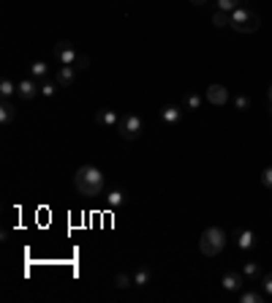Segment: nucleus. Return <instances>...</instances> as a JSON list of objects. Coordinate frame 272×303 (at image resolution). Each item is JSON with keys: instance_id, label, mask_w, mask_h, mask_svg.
I'll return each mask as SVG.
<instances>
[{"instance_id": "nucleus-27", "label": "nucleus", "mask_w": 272, "mask_h": 303, "mask_svg": "<svg viewBox=\"0 0 272 303\" xmlns=\"http://www.w3.org/2000/svg\"><path fill=\"white\" fill-rule=\"evenodd\" d=\"M261 186L264 189H272V167H267V170L261 172Z\"/></svg>"}, {"instance_id": "nucleus-23", "label": "nucleus", "mask_w": 272, "mask_h": 303, "mask_svg": "<svg viewBox=\"0 0 272 303\" xmlns=\"http://www.w3.org/2000/svg\"><path fill=\"white\" fill-rule=\"evenodd\" d=\"M74 66H76V68H82V71H85V68H90V55L79 52V55H76V60H74Z\"/></svg>"}, {"instance_id": "nucleus-19", "label": "nucleus", "mask_w": 272, "mask_h": 303, "mask_svg": "<svg viewBox=\"0 0 272 303\" xmlns=\"http://www.w3.org/2000/svg\"><path fill=\"white\" fill-rule=\"evenodd\" d=\"M212 25H215V28H226V25H229V11H221V9L215 11V14H212Z\"/></svg>"}, {"instance_id": "nucleus-29", "label": "nucleus", "mask_w": 272, "mask_h": 303, "mask_svg": "<svg viewBox=\"0 0 272 303\" xmlns=\"http://www.w3.org/2000/svg\"><path fill=\"white\" fill-rule=\"evenodd\" d=\"M191 3H194V6H204L207 0H191Z\"/></svg>"}, {"instance_id": "nucleus-22", "label": "nucleus", "mask_w": 272, "mask_h": 303, "mask_svg": "<svg viewBox=\"0 0 272 303\" xmlns=\"http://www.w3.org/2000/svg\"><path fill=\"white\" fill-rule=\"evenodd\" d=\"M185 107L188 109H199V107H202V96H199V93H188L185 96Z\"/></svg>"}, {"instance_id": "nucleus-14", "label": "nucleus", "mask_w": 272, "mask_h": 303, "mask_svg": "<svg viewBox=\"0 0 272 303\" xmlns=\"http://www.w3.org/2000/svg\"><path fill=\"white\" fill-rule=\"evenodd\" d=\"M125 202H128L125 191H120V189H112V191H106V205H109V208H123Z\"/></svg>"}, {"instance_id": "nucleus-20", "label": "nucleus", "mask_w": 272, "mask_h": 303, "mask_svg": "<svg viewBox=\"0 0 272 303\" xmlns=\"http://www.w3.org/2000/svg\"><path fill=\"white\" fill-rule=\"evenodd\" d=\"M239 300H242V303H261V300H264V295H259L256 290H248V292L239 295Z\"/></svg>"}, {"instance_id": "nucleus-26", "label": "nucleus", "mask_w": 272, "mask_h": 303, "mask_svg": "<svg viewBox=\"0 0 272 303\" xmlns=\"http://www.w3.org/2000/svg\"><path fill=\"white\" fill-rule=\"evenodd\" d=\"M58 82H41V93L46 96V99H49V96H55V90H58Z\"/></svg>"}, {"instance_id": "nucleus-10", "label": "nucleus", "mask_w": 272, "mask_h": 303, "mask_svg": "<svg viewBox=\"0 0 272 303\" xmlns=\"http://www.w3.org/2000/svg\"><path fill=\"white\" fill-rule=\"evenodd\" d=\"M242 282H245V273H226L221 284H223L226 292H239L242 290Z\"/></svg>"}, {"instance_id": "nucleus-30", "label": "nucleus", "mask_w": 272, "mask_h": 303, "mask_svg": "<svg viewBox=\"0 0 272 303\" xmlns=\"http://www.w3.org/2000/svg\"><path fill=\"white\" fill-rule=\"evenodd\" d=\"M267 101H269V107H272V87L267 90Z\"/></svg>"}, {"instance_id": "nucleus-8", "label": "nucleus", "mask_w": 272, "mask_h": 303, "mask_svg": "<svg viewBox=\"0 0 272 303\" xmlns=\"http://www.w3.org/2000/svg\"><path fill=\"white\" fill-rule=\"evenodd\" d=\"M76 66H60V71H58V79H55V82H58L60 87H71L76 82Z\"/></svg>"}, {"instance_id": "nucleus-24", "label": "nucleus", "mask_w": 272, "mask_h": 303, "mask_svg": "<svg viewBox=\"0 0 272 303\" xmlns=\"http://www.w3.org/2000/svg\"><path fill=\"white\" fill-rule=\"evenodd\" d=\"M237 6H239V0H218V9H221V11H229V14L234 11Z\"/></svg>"}, {"instance_id": "nucleus-12", "label": "nucleus", "mask_w": 272, "mask_h": 303, "mask_svg": "<svg viewBox=\"0 0 272 303\" xmlns=\"http://www.w3.org/2000/svg\"><path fill=\"white\" fill-rule=\"evenodd\" d=\"M180 118H182V109H180L177 104H166V107L161 109V121H164V123H169V126L180 123Z\"/></svg>"}, {"instance_id": "nucleus-11", "label": "nucleus", "mask_w": 272, "mask_h": 303, "mask_svg": "<svg viewBox=\"0 0 272 303\" xmlns=\"http://www.w3.org/2000/svg\"><path fill=\"white\" fill-rule=\"evenodd\" d=\"M95 123H98V126H115V129H117L120 115L115 112V109H98V112H95Z\"/></svg>"}, {"instance_id": "nucleus-5", "label": "nucleus", "mask_w": 272, "mask_h": 303, "mask_svg": "<svg viewBox=\"0 0 272 303\" xmlns=\"http://www.w3.org/2000/svg\"><path fill=\"white\" fill-rule=\"evenodd\" d=\"M52 52H55V60H58L60 66H74V60H76V55H79L71 41H58Z\"/></svg>"}, {"instance_id": "nucleus-28", "label": "nucleus", "mask_w": 272, "mask_h": 303, "mask_svg": "<svg viewBox=\"0 0 272 303\" xmlns=\"http://www.w3.org/2000/svg\"><path fill=\"white\" fill-rule=\"evenodd\" d=\"M261 290H264V295H272V273L261 276Z\"/></svg>"}, {"instance_id": "nucleus-16", "label": "nucleus", "mask_w": 272, "mask_h": 303, "mask_svg": "<svg viewBox=\"0 0 272 303\" xmlns=\"http://www.w3.org/2000/svg\"><path fill=\"white\" fill-rule=\"evenodd\" d=\"M14 93H17V85H14L9 77H3L0 79V96H3V99H11Z\"/></svg>"}, {"instance_id": "nucleus-15", "label": "nucleus", "mask_w": 272, "mask_h": 303, "mask_svg": "<svg viewBox=\"0 0 272 303\" xmlns=\"http://www.w3.org/2000/svg\"><path fill=\"white\" fill-rule=\"evenodd\" d=\"M150 276H153V273H150V268H145V265L136 268V273H133V284H136V287H147Z\"/></svg>"}, {"instance_id": "nucleus-3", "label": "nucleus", "mask_w": 272, "mask_h": 303, "mask_svg": "<svg viewBox=\"0 0 272 303\" xmlns=\"http://www.w3.org/2000/svg\"><path fill=\"white\" fill-rule=\"evenodd\" d=\"M229 28H234L237 33H256V30L261 28V19L259 14H253L251 9H242V6H237L234 11L229 14Z\"/></svg>"}, {"instance_id": "nucleus-4", "label": "nucleus", "mask_w": 272, "mask_h": 303, "mask_svg": "<svg viewBox=\"0 0 272 303\" xmlns=\"http://www.w3.org/2000/svg\"><path fill=\"white\" fill-rule=\"evenodd\" d=\"M142 131H145V121H142L139 115H123V118H120V123H117V134H120L123 139L133 142V139H139V137H142Z\"/></svg>"}, {"instance_id": "nucleus-13", "label": "nucleus", "mask_w": 272, "mask_h": 303, "mask_svg": "<svg viewBox=\"0 0 272 303\" xmlns=\"http://www.w3.org/2000/svg\"><path fill=\"white\" fill-rule=\"evenodd\" d=\"M14 118H17V107L11 104V99H3V104H0V123L9 126L14 123Z\"/></svg>"}, {"instance_id": "nucleus-17", "label": "nucleus", "mask_w": 272, "mask_h": 303, "mask_svg": "<svg viewBox=\"0 0 272 303\" xmlns=\"http://www.w3.org/2000/svg\"><path fill=\"white\" fill-rule=\"evenodd\" d=\"M242 273H245V278H261V268H259V262H245Z\"/></svg>"}, {"instance_id": "nucleus-6", "label": "nucleus", "mask_w": 272, "mask_h": 303, "mask_svg": "<svg viewBox=\"0 0 272 303\" xmlns=\"http://www.w3.org/2000/svg\"><path fill=\"white\" fill-rule=\"evenodd\" d=\"M38 90H41V85H38V79L33 77H28V79H22V82H17V96L22 101H33Z\"/></svg>"}, {"instance_id": "nucleus-21", "label": "nucleus", "mask_w": 272, "mask_h": 303, "mask_svg": "<svg viewBox=\"0 0 272 303\" xmlns=\"http://www.w3.org/2000/svg\"><path fill=\"white\" fill-rule=\"evenodd\" d=\"M131 284H133V278L128 276V273H117L115 276V287H120V290H128Z\"/></svg>"}, {"instance_id": "nucleus-25", "label": "nucleus", "mask_w": 272, "mask_h": 303, "mask_svg": "<svg viewBox=\"0 0 272 303\" xmlns=\"http://www.w3.org/2000/svg\"><path fill=\"white\" fill-rule=\"evenodd\" d=\"M234 107L239 109V112H245V109H251V99H248V96H237V99H234Z\"/></svg>"}, {"instance_id": "nucleus-7", "label": "nucleus", "mask_w": 272, "mask_h": 303, "mask_svg": "<svg viewBox=\"0 0 272 303\" xmlns=\"http://www.w3.org/2000/svg\"><path fill=\"white\" fill-rule=\"evenodd\" d=\"M204 99L210 101V104H215V107H223V104H229V90L221 82H212L210 87H207Z\"/></svg>"}, {"instance_id": "nucleus-9", "label": "nucleus", "mask_w": 272, "mask_h": 303, "mask_svg": "<svg viewBox=\"0 0 272 303\" xmlns=\"http://www.w3.org/2000/svg\"><path fill=\"white\" fill-rule=\"evenodd\" d=\"M234 241H237V246L242 251H251L253 246H256V235L251 232V229H237L234 232Z\"/></svg>"}, {"instance_id": "nucleus-18", "label": "nucleus", "mask_w": 272, "mask_h": 303, "mask_svg": "<svg viewBox=\"0 0 272 303\" xmlns=\"http://www.w3.org/2000/svg\"><path fill=\"white\" fill-rule=\"evenodd\" d=\"M30 77H33V79H44V77H46V63L36 60L33 66H30Z\"/></svg>"}, {"instance_id": "nucleus-1", "label": "nucleus", "mask_w": 272, "mask_h": 303, "mask_svg": "<svg viewBox=\"0 0 272 303\" xmlns=\"http://www.w3.org/2000/svg\"><path fill=\"white\" fill-rule=\"evenodd\" d=\"M74 186L85 197H101L103 191V172L95 164H82L74 175Z\"/></svg>"}, {"instance_id": "nucleus-2", "label": "nucleus", "mask_w": 272, "mask_h": 303, "mask_svg": "<svg viewBox=\"0 0 272 303\" xmlns=\"http://www.w3.org/2000/svg\"><path fill=\"white\" fill-rule=\"evenodd\" d=\"M226 232H223L221 227H207L202 238H199V251L204 254V257H218V254L226 249Z\"/></svg>"}]
</instances>
